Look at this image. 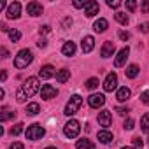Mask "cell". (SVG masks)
Instances as JSON below:
<instances>
[{
    "instance_id": "obj_16",
    "label": "cell",
    "mask_w": 149,
    "mask_h": 149,
    "mask_svg": "<svg viewBox=\"0 0 149 149\" xmlns=\"http://www.w3.org/2000/svg\"><path fill=\"white\" fill-rule=\"evenodd\" d=\"M39 76H40L42 79H51V77L54 76V68H53L51 65H46V67H42V68L39 70Z\"/></svg>"
},
{
    "instance_id": "obj_17",
    "label": "cell",
    "mask_w": 149,
    "mask_h": 149,
    "mask_svg": "<svg viewBox=\"0 0 149 149\" xmlns=\"http://www.w3.org/2000/svg\"><path fill=\"white\" fill-rule=\"evenodd\" d=\"M107 26H109V21H107V19H104V18H100V19H97V21H95L93 30H95V32H98V33H102V32H105V30H107Z\"/></svg>"
},
{
    "instance_id": "obj_23",
    "label": "cell",
    "mask_w": 149,
    "mask_h": 149,
    "mask_svg": "<svg viewBox=\"0 0 149 149\" xmlns=\"http://www.w3.org/2000/svg\"><path fill=\"white\" fill-rule=\"evenodd\" d=\"M139 72H140V70H139V67H137V65H130V67L125 70L126 77H130V79H135V77L139 76Z\"/></svg>"
},
{
    "instance_id": "obj_43",
    "label": "cell",
    "mask_w": 149,
    "mask_h": 149,
    "mask_svg": "<svg viewBox=\"0 0 149 149\" xmlns=\"http://www.w3.org/2000/svg\"><path fill=\"white\" fill-rule=\"evenodd\" d=\"M72 25V19L70 18H65V21H63V28H68Z\"/></svg>"
},
{
    "instance_id": "obj_11",
    "label": "cell",
    "mask_w": 149,
    "mask_h": 149,
    "mask_svg": "<svg viewBox=\"0 0 149 149\" xmlns=\"http://www.w3.org/2000/svg\"><path fill=\"white\" fill-rule=\"evenodd\" d=\"M114 51H116V46H114V42L107 40V42H104V46H102L100 56H102V58H109V56H112V54H114Z\"/></svg>"
},
{
    "instance_id": "obj_9",
    "label": "cell",
    "mask_w": 149,
    "mask_h": 149,
    "mask_svg": "<svg viewBox=\"0 0 149 149\" xmlns=\"http://www.w3.org/2000/svg\"><path fill=\"white\" fill-rule=\"evenodd\" d=\"M98 11H100V6H98V2L88 0V4H86V7H84V14H86L88 18H93L95 14H98Z\"/></svg>"
},
{
    "instance_id": "obj_3",
    "label": "cell",
    "mask_w": 149,
    "mask_h": 149,
    "mask_svg": "<svg viewBox=\"0 0 149 149\" xmlns=\"http://www.w3.org/2000/svg\"><path fill=\"white\" fill-rule=\"evenodd\" d=\"M81 105H83V98H81L79 95L70 97V100H68L67 105H65V114H67V116H74V114L81 109Z\"/></svg>"
},
{
    "instance_id": "obj_7",
    "label": "cell",
    "mask_w": 149,
    "mask_h": 149,
    "mask_svg": "<svg viewBox=\"0 0 149 149\" xmlns=\"http://www.w3.org/2000/svg\"><path fill=\"white\" fill-rule=\"evenodd\" d=\"M19 16H21V4L19 2L9 4V7H7V18L9 19H18Z\"/></svg>"
},
{
    "instance_id": "obj_24",
    "label": "cell",
    "mask_w": 149,
    "mask_h": 149,
    "mask_svg": "<svg viewBox=\"0 0 149 149\" xmlns=\"http://www.w3.org/2000/svg\"><path fill=\"white\" fill-rule=\"evenodd\" d=\"M39 112H40V105H39V104H28V105H26V114L35 116V114H39Z\"/></svg>"
},
{
    "instance_id": "obj_35",
    "label": "cell",
    "mask_w": 149,
    "mask_h": 149,
    "mask_svg": "<svg viewBox=\"0 0 149 149\" xmlns=\"http://www.w3.org/2000/svg\"><path fill=\"white\" fill-rule=\"evenodd\" d=\"M133 146H135V147H142V146H144V140H142L140 137H133Z\"/></svg>"
},
{
    "instance_id": "obj_39",
    "label": "cell",
    "mask_w": 149,
    "mask_h": 149,
    "mask_svg": "<svg viewBox=\"0 0 149 149\" xmlns=\"http://www.w3.org/2000/svg\"><path fill=\"white\" fill-rule=\"evenodd\" d=\"M49 32H51V28H49L47 25H44V26L39 28V33H40V35H42V33H49Z\"/></svg>"
},
{
    "instance_id": "obj_19",
    "label": "cell",
    "mask_w": 149,
    "mask_h": 149,
    "mask_svg": "<svg viewBox=\"0 0 149 149\" xmlns=\"http://www.w3.org/2000/svg\"><path fill=\"white\" fill-rule=\"evenodd\" d=\"M61 53H63L65 56H74V53H76V44H74L72 40L65 42L63 47H61Z\"/></svg>"
},
{
    "instance_id": "obj_31",
    "label": "cell",
    "mask_w": 149,
    "mask_h": 149,
    "mask_svg": "<svg viewBox=\"0 0 149 149\" xmlns=\"http://www.w3.org/2000/svg\"><path fill=\"white\" fill-rule=\"evenodd\" d=\"M133 125H135V121L132 119V118H128V119H125V130H133Z\"/></svg>"
},
{
    "instance_id": "obj_29",
    "label": "cell",
    "mask_w": 149,
    "mask_h": 149,
    "mask_svg": "<svg viewBox=\"0 0 149 149\" xmlns=\"http://www.w3.org/2000/svg\"><path fill=\"white\" fill-rule=\"evenodd\" d=\"M23 123H18V125H14L13 128H11V135H19L21 132H23Z\"/></svg>"
},
{
    "instance_id": "obj_33",
    "label": "cell",
    "mask_w": 149,
    "mask_h": 149,
    "mask_svg": "<svg viewBox=\"0 0 149 149\" xmlns=\"http://www.w3.org/2000/svg\"><path fill=\"white\" fill-rule=\"evenodd\" d=\"M107 6L112 7V9H118L121 6V2H119V0H107Z\"/></svg>"
},
{
    "instance_id": "obj_28",
    "label": "cell",
    "mask_w": 149,
    "mask_h": 149,
    "mask_svg": "<svg viewBox=\"0 0 149 149\" xmlns=\"http://www.w3.org/2000/svg\"><path fill=\"white\" fill-rule=\"evenodd\" d=\"M98 84H100V83H98L97 77H91V79L86 81V88H88V90H95V88H98Z\"/></svg>"
},
{
    "instance_id": "obj_48",
    "label": "cell",
    "mask_w": 149,
    "mask_h": 149,
    "mask_svg": "<svg viewBox=\"0 0 149 149\" xmlns=\"http://www.w3.org/2000/svg\"><path fill=\"white\" fill-rule=\"evenodd\" d=\"M121 149H135V147H121Z\"/></svg>"
},
{
    "instance_id": "obj_5",
    "label": "cell",
    "mask_w": 149,
    "mask_h": 149,
    "mask_svg": "<svg viewBox=\"0 0 149 149\" xmlns=\"http://www.w3.org/2000/svg\"><path fill=\"white\" fill-rule=\"evenodd\" d=\"M44 133H46V130H44L39 123H33V125H30L28 130H26V139H28V140H39V139L44 137Z\"/></svg>"
},
{
    "instance_id": "obj_46",
    "label": "cell",
    "mask_w": 149,
    "mask_h": 149,
    "mask_svg": "<svg viewBox=\"0 0 149 149\" xmlns=\"http://www.w3.org/2000/svg\"><path fill=\"white\" fill-rule=\"evenodd\" d=\"M2 54H4V58H7V56H9V51H7L6 47H2Z\"/></svg>"
},
{
    "instance_id": "obj_25",
    "label": "cell",
    "mask_w": 149,
    "mask_h": 149,
    "mask_svg": "<svg viewBox=\"0 0 149 149\" xmlns=\"http://www.w3.org/2000/svg\"><path fill=\"white\" fill-rule=\"evenodd\" d=\"M140 126H142V132L149 133V112H146L140 119Z\"/></svg>"
},
{
    "instance_id": "obj_22",
    "label": "cell",
    "mask_w": 149,
    "mask_h": 149,
    "mask_svg": "<svg viewBox=\"0 0 149 149\" xmlns=\"http://www.w3.org/2000/svg\"><path fill=\"white\" fill-rule=\"evenodd\" d=\"M112 133L111 132H107V130H102V132H98V140L102 142V144H109V142H112Z\"/></svg>"
},
{
    "instance_id": "obj_38",
    "label": "cell",
    "mask_w": 149,
    "mask_h": 149,
    "mask_svg": "<svg viewBox=\"0 0 149 149\" xmlns=\"http://www.w3.org/2000/svg\"><path fill=\"white\" fill-rule=\"evenodd\" d=\"M140 7H142V13H144V14H147V13H149V0H144Z\"/></svg>"
},
{
    "instance_id": "obj_10",
    "label": "cell",
    "mask_w": 149,
    "mask_h": 149,
    "mask_svg": "<svg viewBox=\"0 0 149 149\" xmlns=\"http://www.w3.org/2000/svg\"><path fill=\"white\" fill-rule=\"evenodd\" d=\"M98 123H100V126H104V128L111 126V125H112V114H111V111H102V112L98 114Z\"/></svg>"
},
{
    "instance_id": "obj_30",
    "label": "cell",
    "mask_w": 149,
    "mask_h": 149,
    "mask_svg": "<svg viewBox=\"0 0 149 149\" xmlns=\"http://www.w3.org/2000/svg\"><path fill=\"white\" fill-rule=\"evenodd\" d=\"M9 37H11L13 42H18V40L21 39V32H18V30H11V32H9Z\"/></svg>"
},
{
    "instance_id": "obj_4",
    "label": "cell",
    "mask_w": 149,
    "mask_h": 149,
    "mask_svg": "<svg viewBox=\"0 0 149 149\" xmlns=\"http://www.w3.org/2000/svg\"><path fill=\"white\" fill-rule=\"evenodd\" d=\"M79 132H81V125H79V121H76V119H70V121L63 126V133H65V137H68V139H76V137L79 135Z\"/></svg>"
},
{
    "instance_id": "obj_1",
    "label": "cell",
    "mask_w": 149,
    "mask_h": 149,
    "mask_svg": "<svg viewBox=\"0 0 149 149\" xmlns=\"http://www.w3.org/2000/svg\"><path fill=\"white\" fill-rule=\"evenodd\" d=\"M37 91H39V79H37V77H28V79L21 84V88L18 90L16 100H18L19 104H23L26 98H32Z\"/></svg>"
},
{
    "instance_id": "obj_40",
    "label": "cell",
    "mask_w": 149,
    "mask_h": 149,
    "mask_svg": "<svg viewBox=\"0 0 149 149\" xmlns=\"http://www.w3.org/2000/svg\"><path fill=\"white\" fill-rule=\"evenodd\" d=\"M9 149H25V146H23L21 142H14V144H11Z\"/></svg>"
},
{
    "instance_id": "obj_21",
    "label": "cell",
    "mask_w": 149,
    "mask_h": 149,
    "mask_svg": "<svg viewBox=\"0 0 149 149\" xmlns=\"http://www.w3.org/2000/svg\"><path fill=\"white\" fill-rule=\"evenodd\" d=\"M76 147H77V149H97L95 144H93L91 140H88V139H79L77 144H76Z\"/></svg>"
},
{
    "instance_id": "obj_26",
    "label": "cell",
    "mask_w": 149,
    "mask_h": 149,
    "mask_svg": "<svg viewBox=\"0 0 149 149\" xmlns=\"http://www.w3.org/2000/svg\"><path fill=\"white\" fill-rule=\"evenodd\" d=\"M114 18H116L118 23H121V25H128V16H126L125 13H116Z\"/></svg>"
},
{
    "instance_id": "obj_45",
    "label": "cell",
    "mask_w": 149,
    "mask_h": 149,
    "mask_svg": "<svg viewBox=\"0 0 149 149\" xmlns=\"http://www.w3.org/2000/svg\"><path fill=\"white\" fill-rule=\"evenodd\" d=\"M0 30H2V32H11V30L7 28V25H6V23H2V25H0Z\"/></svg>"
},
{
    "instance_id": "obj_44",
    "label": "cell",
    "mask_w": 149,
    "mask_h": 149,
    "mask_svg": "<svg viewBox=\"0 0 149 149\" xmlns=\"http://www.w3.org/2000/svg\"><path fill=\"white\" fill-rule=\"evenodd\" d=\"M37 46H39V47H46V46H47V40H44V39H40V40L37 42Z\"/></svg>"
},
{
    "instance_id": "obj_34",
    "label": "cell",
    "mask_w": 149,
    "mask_h": 149,
    "mask_svg": "<svg viewBox=\"0 0 149 149\" xmlns=\"http://www.w3.org/2000/svg\"><path fill=\"white\" fill-rule=\"evenodd\" d=\"M116 112H118V114H121V116H125V114H128V112H130V109H128V107H116Z\"/></svg>"
},
{
    "instance_id": "obj_37",
    "label": "cell",
    "mask_w": 149,
    "mask_h": 149,
    "mask_svg": "<svg viewBox=\"0 0 149 149\" xmlns=\"http://www.w3.org/2000/svg\"><path fill=\"white\" fill-rule=\"evenodd\" d=\"M135 7H137V2H133V0H128L126 2V9L128 11H135Z\"/></svg>"
},
{
    "instance_id": "obj_13",
    "label": "cell",
    "mask_w": 149,
    "mask_h": 149,
    "mask_svg": "<svg viewBox=\"0 0 149 149\" xmlns=\"http://www.w3.org/2000/svg\"><path fill=\"white\" fill-rule=\"evenodd\" d=\"M128 54H130V49L128 47H123L119 53H118V58L114 60V67H123L125 65V61H126V58H128Z\"/></svg>"
},
{
    "instance_id": "obj_49",
    "label": "cell",
    "mask_w": 149,
    "mask_h": 149,
    "mask_svg": "<svg viewBox=\"0 0 149 149\" xmlns=\"http://www.w3.org/2000/svg\"><path fill=\"white\" fill-rule=\"evenodd\" d=\"M46 149H56V147H46Z\"/></svg>"
},
{
    "instance_id": "obj_18",
    "label": "cell",
    "mask_w": 149,
    "mask_h": 149,
    "mask_svg": "<svg viewBox=\"0 0 149 149\" xmlns=\"http://www.w3.org/2000/svg\"><path fill=\"white\" fill-rule=\"evenodd\" d=\"M130 95H132V91H130L126 86H123V88H119V90H118V93H116V98H118L119 102H126V100L130 98Z\"/></svg>"
},
{
    "instance_id": "obj_36",
    "label": "cell",
    "mask_w": 149,
    "mask_h": 149,
    "mask_svg": "<svg viewBox=\"0 0 149 149\" xmlns=\"http://www.w3.org/2000/svg\"><path fill=\"white\" fill-rule=\"evenodd\" d=\"M139 30H140L142 33H149V23H142V25H139Z\"/></svg>"
},
{
    "instance_id": "obj_32",
    "label": "cell",
    "mask_w": 149,
    "mask_h": 149,
    "mask_svg": "<svg viewBox=\"0 0 149 149\" xmlns=\"http://www.w3.org/2000/svg\"><path fill=\"white\" fill-rule=\"evenodd\" d=\"M140 102H142V104H146V105H149V91L140 93Z\"/></svg>"
},
{
    "instance_id": "obj_20",
    "label": "cell",
    "mask_w": 149,
    "mask_h": 149,
    "mask_svg": "<svg viewBox=\"0 0 149 149\" xmlns=\"http://www.w3.org/2000/svg\"><path fill=\"white\" fill-rule=\"evenodd\" d=\"M56 79H58V83H67L68 79H70V70H67V68H61V70H58L56 72Z\"/></svg>"
},
{
    "instance_id": "obj_41",
    "label": "cell",
    "mask_w": 149,
    "mask_h": 149,
    "mask_svg": "<svg viewBox=\"0 0 149 149\" xmlns=\"http://www.w3.org/2000/svg\"><path fill=\"white\" fill-rule=\"evenodd\" d=\"M119 39L121 40H128L130 39V33L128 32H119Z\"/></svg>"
},
{
    "instance_id": "obj_14",
    "label": "cell",
    "mask_w": 149,
    "mask_h": 149,
    "mask_svg": "<svg viewBox=\"0 0 149 149\" xmlns=\"http://www.w3.org/2000/svg\"><path fill=\"white\" fill-rule=\"evenodd\" d=\"M26 13H28L30 16H40V14H42V6H40L39 2H30V4L26 6Z\"/></svg>"
},
{
    "instance_id": "obj_15",
    "label": "cell",
    "mask_w": 149,
    "mask_h": 149,
    "mask_svg": "<svg viewBox=\"0 0 149 149\" xmlns=\"http://www.w3.org/2000/svg\"><path fill=\"white\" fill-rule=\"evenodd\" d=\"M81 47H83V53H91V51H93V47H95V39H93L91 35L84 37V39H83V42H81Z\"/></svg>"
},
{
    "instance_id": "obj_47",
    "label": "cell",
    "mask_w": 149,
    "mask_h": 149,
    "mask_svg": "<svg viewBox=\"0 0 149 149\" xmlns=\"http://www.w3.org/2000/svg\"><path fill=\"white\" fill-rule=\"evenodd\" d=\"M6 79H7V72L4 70V72H2V81H6Z\"/></svg>"
},
{
    "instance_id": "obj_6",
    "label": "cell",
    "mask_w": 149,
    "mask_h": 149,
    "mask_svg": "<svg viewBox=\"0 0 149 149\" xmlns=\"http://www.w3.org/2000/svg\"><path fill=\"white\" fill-rule=\"evenodd\" d=\"M118 88V76L114 72L107 74V77H105V83H104V90L105 91H114Z\"/></svg>"
},
{
    "instance_id": "obj_8",
    "label": "cell",
    "mask_w": 149,
    "mask_h": 149,
    "mask_svg": "<svg viewBox=\"0 0 149 149\" xmlns=\"http://www.w3.org/2000/svg\"><path fill=\"white\" fill-rule=\"evenodd\" d=\"M88 104H90V107L98 109V107H102V105L105 104V97H104L102 93H93V95H90Z\"/></svg>"
},
{
    "instance_id": "obj_12",
    "label": "cell",
    "mask_w": 149,
    "mask_h": 149,
    "mask_svg": "<svg viewBox=\"0 0 149 149\" xmlns=\"http://www.w3.org/2000/svg\"><path fill=\"white\" fill-rule=\"evenodd\" d=\"M40 97H42L44 100H51V98H54V97H56V88H53L51 84H44L42 90H40Z\"/></svg>"
},
{
    "instance_id": "obj_42",
    "label": "cell",
    "mask_w": 149,
    "mask_h": 149,
    "mask_svg": "<svg viewBox=\"0 0 149 149\" xmlns=\"http://www.w3.org/2000/svg\"><path fill=\"white\" fill-rule=\"evenodd\" d=\"M86 4H88V2H74V7L81 9V7H86Z\"/></svg>"
},
{
    "instance_id": "obj_2",
    "label": "cell",
    "mask_w": 149,
    "mask_h": 149,
    "mask_svg": "<svg viewBox=\"0 0 149 149\" xmlns=\"http://www.w3.org/2000/svg\"><path fill=\"white\" fill-rule=\"evenodd\" d=\"M32 60H33L32 51H30V49H21V51L14 56V67H16V68H25V67H28V65L32 63Z\"/></svg>"
},
{
    "instance_id": "obj_27",
    "label": "cell",
    "mask_w": 149,
    "mask_h": 149,
    "mask_svg": "<svg viewBox=\"0 0 149 149\" xmlns=\"http://www.w3.org/2000/svg\"><path fill=\"white\" fill-rule=\"evenodd\" d=\"M14 116H16L14 111H7V109H4V111H2V116H0V119H2V121H7V119H11V118H14Z\"/></svg>"
}]
</instances>
